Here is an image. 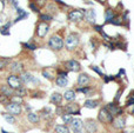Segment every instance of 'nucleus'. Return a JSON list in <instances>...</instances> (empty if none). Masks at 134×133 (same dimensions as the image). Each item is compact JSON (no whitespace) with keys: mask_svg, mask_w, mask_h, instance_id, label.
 Returning a JSON list of instances; mask_svg holds the SVG:
<instances>
[{"mask_svg":"<svg viewBox=\"0 0 134 133\" xmlns=\"http://www.w3.org/2000/svg\"><path fill=\"white\" fill-rule=\"evenodd\" d=\"M48 28H49V26H48V24H47V22H40V24L38 25V27H37L38 37L44 38V37L47 34V32H48Z\"/></svg>","mask_w":134,"mask_h":133,"instance_id":"1a4fd4ad","label":"nucleus"},{"mask_svg":"<svg viewBox=\"0 0 134 133\" xmlns=\"http://www.w3.org/2000/svg\"><path fill=\"white\" fill-rule=\"evenodd\" d=\"M109 24H113V25H121V19L120 18H113L112 20L109 21Z\"/></svg>","mask_w":134,"mask_h":133,"instance_id":"2f4dec72","label":"nucleus"},{"mask_svg":"<svg viewBox=\"0 0 134 133\" xmlns=\"http://www.w3.org/2000/svg\"><path fill=\"white\" fill-rule=\"evenodd\" d=\"M127 105H128V106H132V105H134V98H131V99L127 101Z\"/></svg>","mask_w":134,"mask_h":133,"instance_id":"ea45409f","label":"nucleus"},{"mask_svg":"<svg viewBox=\"0 0 134 133\" xmlns=\"http://www.w3.org/2000/svg\"><path fill=\"white\" fill-rule=\"evenodd\" d=\"M106 108L108 109V112H109V113L112 114V115H120V114L122 113V109L120 108V107L118 106L116 104H113V102L108 104Z\"/></svg>","mask_w":134,"mask_h":133,"instance_id":"9d476101","label":"nucleus"},{"mask_svg":"<svg viewBox=\"0 0 134 133\" xmlns=\"http://www.w3.org/2000/svg\"><path fill=\"white\" fill-rule=\"evenodd\" d=\"M84 15H85V10H74L68 13V20L73 22H77L82 20Z\"/></svg>","mask_w":134,"mask_h":133,"instance_id":"423d86ee","label":"nucleus"},{"mask_svg":"<svg viewBox=\"0 0 134 133\" xmlns=\"http://www.w3.org/2000/svg\"><path fill=\"white\" fill-rule=\"evenodd\" d=\"M131 133H134V131H132V132H131Z\"/></svg>","mask_w":134,"mask_h":133,"instance_id":"37998d69","label":"nucleus"},{"mask_svg":"<svg viewBox=\"0 0 134 133\" xmlns=\"http://www.w3.org/2000/svg\"><path fill=\"white\" fill-rule=\"evenodd\" d=\"M84 17L86 18V20H87L88 22H92V24H93V22L95 21V13H94L93 10L86 11V12H85V15H84Z\"/></svg>","mask_w":134,"mask_h":133,"instance_id":"aec40b11","label":"nucleus"},{"mask_svg":"<svg viewBox=\"0 0 134 133\" xmlns=\"http://www.w3.org/2000/svg\"><path fill=\"white\" fill-rule=\"evenodd\" d=\"M113 125H114L115 128H118V130H121V128H124L125 126H126V120H125V118H122V117H118L116 119H113Z\"/></svg>","mask_w":134,"mask_h":133,"instance_id":"2eb2a0df","label":"nucleus"},{"mask_svg":"<svg viewBox=\"0 0 134 133\" xmlns=\"http://www.w3.org/2000/svg\"><path fill=\"white\" fill-rule=\"evenodd\" d=\"M84 127V123H82L80 119H73L72 123H71V128L73 131H80Z\"/></svg>","mask_w":134,"mask_h":133,"instance_id":"a211bd4d","label":"nucleus"},{"mask_svg":"<svg viewBox=\"0 0 134 133\" xmlns=\"http://www.w3.org/2000/svg\"><path fill=\"white\" fill-rule=\"evenodd\" d=\"M22 68H24L22 62H19V61L12 62L11 66H9V70H11V72L13 74H16V73H20V72H22Z\"/></svg>","mask_w":134,"mask_h":133,"instance_id":"ddd939ff","label":"nucleus"},{"mask_svg":"<svg viewBox=\"0 0 134 133\" xmlns=\"http://www.w3.org/2000/svg\"><path fill=\"white\" fill-rule=\"evenodd\" d=\"M65 65L67 67V70H69L72 72H78L80 70V64L75 60H68V61L65 62Z\"/></svg>","mask_w":134,"mask_h":133,"instance_id":"9b49d317","label":"nucleus"},{"mask_svg":"<svg viewBox=\"0 0 134 133\" xmlns=\"http://www.w3.org/2000/svg\"><path fill=\"white\" fill-rule=\"evenodd\" d=\"M94 28H95V31H98V32H102V27L101 26H98V25H95V26H94Z\"/></svg>","mask_w":134,"mask_h":133,"instance_id":"a19ab883","label":"nucleus"},{"mask_svg":"<svg viewBox=\"0 0 134 133\" xmlns=\"http://www.w3.org/2000/svg\"><path fill=\"white\" fill-rule=\"evenodd\" d=\"M98 119L100 123L102 124H108V123H112L113 121V115L108 112V109L106 108V107H103V108L100 109V112H99L98 114Z\"/></svg>","mask_w":134,"mask_h":133,"instance_id":"f03ea898","label":"nucleus"},{"mask_svg":"<svg viewBox=\"0 0 134 133\" xmlns=\"http://www.w3.org/2000/svg\"><path fill=\"white\" fill-rule=\"evenodd\" d=\"M78 84L81 87H86L89 84V77L87 76L86 73H81L79 77H78Z\"/></svg>","mask_w":134,"mask_h":133,"instance_id":"4468645a","label":"nucleus"},{"mask_svg":"<svg viewBox=\"0 0 134 133\" xmlns=\"http://www.w3.org/2000/svg\"><path fill=\"white\" fill-rule=\"evenodd\" d=\"M98 105H99V101H98V100H92V99H89V100H86V101H85L84 106L86 107V108L93 109V108H96V107H98Z\"/></svg>","mask_w":134,"mask_h":133,"instance_id":"412c9836","label":"nucleus"},{"mask_svg":"<svg viewBox=\"0 0 134 133\" xmlns=\"http://www.w3.org/2000/svg\"><path fill=\"white\" fill-rule=\"evenodd\" d=\"M24 46H25V47H27L28 50H35V45L34 44H24Z\"/></svg>","mask_w":134,"mask_h":133,"instance_id":"f704fd0d","label":"nucleus"},{"mask_svg":"<svg viewBox=\"0 0 134 133\" xmlns=\"http://www.w3.org/2000/svg\"><path fill=\"white\" fill-rule=\"evenodd\" d=\"M63 112H65V108H63V107H60V106H58V109H56V113L59 114V115H61V114H65L63 113Z\"/></svg>","mask_w":134,"mask_h":133,"instance_id":"c9c22d12","label":"nucleus"},{"mask_svg":"<svg viewBox=\"0 0 134 133\" xmlns=\"http://www.w3.org/2000/svg\"><path fill=\"white\" fill-rule=\"evenodd\" d=\"M114 18V12H113V10H110V8H108V10H106L105 12V19L107 22H109L110 20Z\"/></svg>","mask_w":134,"mask_h":133,"instance_id":"bb28decb","label":"nucleus"},{"mask_svg":"<svg viewBox=\"0 0 134 133\" xmlns=\"http://www.w3.org/2000/svg\"><path fill=\"white\" fill-rule=\"evenodd\" d=\"M6 111L8 112V113H11L12 115H19V114L21 113V106L18 102L9 101L8 104L6 105Z\"/></svg>","mask_w":134,"mask_h":133,"instance_id":"39448f33","label":"nucleus"},{"mask_svg":"<svg viewBox=\"0 0 134 133\" xmlns=\"http://www.w3.org/2000/svg\"><path fill=\"white\" fill-rule=\"evenodd\" d=\"M92 70H94V71H95V72H96V73H99V74H100V76H101V77H105V76H103V74H102V73H101V71H100V70H99V68H96V67H95V66H92Z\"/></svg>","mask_w":134,"mask_h":133,"instance_id":"4c0bfd02","label":"nucleus"},{"mask_svg":"<svg viewBox=\"0 0 134 133\" xmlns=\"http://www.w3.org/2000/svg\"><path fill=\"white\" fill-rule=\"evenodd\" d=\"M7 85L13 90H16V88H20L22 86V81H21V78H19L16 74H11L7 78Z\"/></svg>","mask_w":134,"mask_h":133,"instance_id":"7ed1b4c3","label":"nucleus"},{"mask_svg":"<svg viewBox=\"0 0 134 133\" xmlns=\"http://www.w3.org/2000/svg\"><path fill=\"white\" fill-rule=\"evenodd\" d=\"M62 99H63V97L60 94V93H58V92L53 93V94L51 95V102H52V104H54V105H56V106H60Z\"/></svg>","mask_w":134,"mask_h":133,"instance_id":"f3484780","label":"nucleus"},{"mask_svg":"<svg viewBox=\"0 0 134 133\" xmlns=\"http://www.w3.org/2000/svg\"><path fill=\"white\" fill-rule=\"evenodd\" d=\"M4 118H5V120H6L8 124H14V123H15V118H14V115H12L11 113H5L4 114Z\"/></svg>","mask_w":134,"mask_h":133,"instance_id":"c85d7f7f","label":"nucleus"},{"mask_svg":"<svg viewBox=\"0 0 134 133\" xmlns=\"http://www.w3.org/2000/svg\"><path fill=\"white\" fill-rule=\"evenodd\" d=\"M63 99L67 100L68 102H72L75 100V91L73 90H68L63 93Z\"/></svg>","mask_w":134,"mask_h":133,"instance_id":"6ab92c4d","label":"nucleus"},{"mask_svg":"<svg viewBox=\"0 0 134 133\" xmlns=\"http://www.w3.org/2000/svg\"><path fill=\"white\" fill-rule=\"evenodd\" d=\"M41 114H42V118H45V119L52 118V111H51V108H48V107H46V108L42 109Z\"/></svg>","mask_w":134,"mask_h":133,"instance_id":"cd10ccee","label":"nucleus"},{"mask_svg":"<svg viewBox=\"0 0 134 133\" xmlns=\"http://www.w3.org/2000/svg\"><path fill=\"white\" fill-rule=\"evenodd\" d=\"M61 118H62V120H63V123L65 124H71L72 123V120H73L72 114H68V113H65Z\"/></svg>","mask_w":134,"mask_h":133,"instance_id":"c756f323","label":"nucleus"},{"mask_svg":"<svg viewBox=\"0 0 134 133\" xmlns=\"http://www.w3.org/2000/svg\"><path fill=\"white\" fill-rule=\"evenodd\" d=\"M74 133H82V130H80V131H74Z\"/></svg>","mask_w":134,"mask_h":133,"instance_id":"79ce46f5","label":"nucleus"},{"mask_svg":"<svg viewBox=\"0 0 134 133\" xmlns=\"http://www.w3.org/2000/svg\"><path fill=\"white\" fill-rule=\"evenodd\" d=\"M21 81H24L25 84H31V83H38V80L35 79V77L30 72H25L21 76Z\"/></svg>","mask_w":134,"mask_h":133,"instance_id":"f8f14e48","label":"nucleus"},{"mask_svg":"<svg viewBox=\"0 0 134 133\" xmlns=\"http://www.w3.org/2000/svg\"><path fill=\"white\" fill-rule=\"evenodd\" d=\"M55 83H56V85L59 86V87H65L66 85H67V78L66 77H63V76H58V78H56V80H55Z\"/></svg>","mask_w":134,"mask_h":133,"instance_id":"b1692460","label":"nucleus"},{"mask_svg":"<svg viewBox=\"0 0 134 133\" xmlns=\"http://www.w3.org/2000/svg\"><path fill=\"white\" fill-rule=\"evenodd\" d=\"M42 76L45 77V78L47 79H53V71H52V68H49V67H45L44 70H42Z\"/></svg>","mask_w":134,"mask_h":133,"instance_id":"393cba45","label":"nucleus"},{"mask_svg":"<svg viewBox=\"0 0 134 133\" xmlns=\"http://www.w3.org/2000/svg\"><path fill=\"white\" fill-rule=\"evenodd\" d=\"M65 112H67L68 114H80V106L79 104H75V102H68L67 105H66L65 107Z\"/></svg>","mask_w":134,"mask_h":133,"instance_id":"0eeeda50","label":"nucleus"},{"mask_svg":"<svg viewBox=\"0 0 134 133\" xmlns=\"http://www.w3.org/2000/svg\"><path fill=\"white\" fill-rule=\"evenodd\" d=\"M14 94H15V97H19V98H24L27 95V90H26L24 86H21L20 88H16V90H14Z\"/></svg>","mask_w":134,"mask_h":133,"instance_id":"5701e85b","label":"nucleus"},{"mask_svg":"<svg viewBox=\"0 0 134 133\" xmlns=\"http://www.w3.org/2000/svg\"><path fill=\"white\" fill-rule=\"evenodd\" d=\"M27 119H28V121L32 124H38L40 120L39 115H38L37 113H34V112H30V113L27 114Z\"/></svg>","mask_w":134,"mask_h":133,"instance_id":"4be33fe9","label":"nucleus"},{"mask_svg":"<svg viewBox=\"0 0 134 133\" xmlns=\"http://www.w3.org/2000/svg\"><path fill=\"white\" fill-rule=\"evenodd\" d=\"M121 93H122V88L121 90H119V92L116 93V95H115V100H119L120 97H121Z\"/></svg>","mask_w":134,"mask_h":133,"instance_id":"58836bf2","label":"nucleus"},{"mask_svg":"<svg viewBox=\"0 0 134 133\" xmlns=\"http://www.w3.org/2000/svg\"><path fill=\"white\" fill-rule=\"evenodd\" d=\"M40 19L44 20V21H49V20H52V17L51 15H47V14H41L40 15Z\"/></svg>","mask_w":134,"mask_h":133,"instance_id":"473e14b6","label":"nucleus"},{"mask_svg":"<svg viewBox=\"0 0 134 133\" xmlns=\"http://www.w3.org/2000/svg\"><path fill=\"white\" fill-rule=\"evenodd\" d=\"M30 7H31V8H32V10H33V11H34V12H39V8H38V7H37V5H35V4H34V3H33V4H32V3H31V4H30Z\"/></svg>","mask_w":134,"mask_h":133,"instance_id":"e433bc0d","label":"nucleus"},{"mask_svg":"<svg viewBox=\"0 0 134 133\" xmlns=\"http://www.w3.org/2000/svg\"><path fill=\"white\" fill-rule=\"evenodd\" d=\"M65 44L68 50H73V48L77 47L78 44H79V36H78L77 33H71L69 36L67 37V39H66Z\"/></svg>","mask_w":134,"mask_h":133,"instance_id":"20e7f679","label":"nucleus"},{"mask_svg":"<svg viewBox=\"0 0 134 133\" xmlns=\"http://www.w3.org/2000/svg\"><path fill=\"white\" fill-rule=\"evenodd\" d=\"M8 102H9V98L8 97H6V95H4V94H0V104L7 105Z\"/></svg>","mask_w":134,"mask_h":133,"instance_id":"7c9ffc66","label":"nucleus"},{"mask_svg":"<svg viewBox=\"0 0 134 133\" xmlns=\"http://www.w3.org/2000/svg\"><path fill=\"white\" fill-rule=\"evenodd\" d=\"M0 92H1V94L6 95V97H8V98L14 95V90L9 87L8 85H2L1 87H0Z\"/></svg>","mask_w":134,"mask_h":133,"instance_id":"dca6fc26","label":"nucleus"},{"mask_svg":"<svg viewBox=\"0 0 134 133\" xmlns=\"http://www.w3.org/2000/svg\"><path fill=\"white\" fill-rule=\"evenodd\" d=\"M48 46L52 48L53 51H60L63 47V40L61 37L59 36H53L51 39L48 40Z\"/></svg>","mask_w":134,"mask_h":133,"instance_id":"f257e3e1","label":"nucleus"},{"mask_svg":"<svg viewBox=\"0 0 134 133\" xmlns=\"http://www.w3.org/2000/svg\"><path fill=\"white\" fill-rule=\"evenodd\" d=\"M84 127L88 133H96V131H98V125L93 119H87L86 123L84 124Z\"/></svg>","mask_w":134,"mask_h":133,"instance_id":"6e6552de","label":"nucleus"},{"mask_svg":"<svg viewBox=\"0 0 134 133\" xmlns=\"http://www.w3.org/2000/svg\"><path fill=\"white\" fill-rule=\"evenodd\" d=\"M7 61H8L7 59H0V70H2L4 67L7 66Z\"/></svg>","mask_w":134,"mask_h":133,"instance_id":"72a5a7b5","label":"nucleus"},{"mask_svg":"<svg viewBox=\"0 0 134 133\" xmlns=\"http://www.w3.org/2000/svg\"><path fill=\"white\" fill-rule=\"evenodd\" d=\"M55 133H69V130L65 125H58L55 126Z\"/></svg>","mask_w":134,"mask_h":133,"instance_id":"a878e982","label":"nucleus"}]
</instances>
